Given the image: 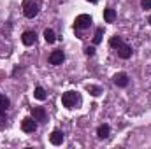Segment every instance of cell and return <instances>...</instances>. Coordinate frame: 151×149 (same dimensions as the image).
<instances>
[{"mask_svg":"<svg viewBox=\"0 0 151 149\" xmlns=\"http://www.w3.org/2000/svg\"><path fill=\"white\" fill-rule=\"evenodd\" d=\"M40 11V0H25L23 2V14L27 18H35Z\"/></svg>","mask_w":151,"mask_h":149,"instance_id":"obj_1","label":"cell"},{"mask_svg":"<svg viewBox=\"0 0 151 149\" xmlns=\"http://www.w3.org/2000/svg\"><path fill=\"white\" fill-rule=\"evenodd\" d=\"M77 102H79V95H77V91H67V93L62 95V104H63L67 109H72Z\"/></svg>","mask_w":151,"mask_h":149,"instance_id":"obj_2","label":"cell"},{"mask_svg":"<svg viewBox=\"0 0 151 149\" xmlns=\"http://www.w3.org/2000/svg\"><path fill=\"white\" fill-rule=\"evenodd\" d=\"M91 23H93V19H91L90 14H79L74 21V28H77V30H86V28H90Z\"/></svg>","mask_w":151,"mask_h":149,"instance_id":"obj_3","label":"cell"},{"mask_svg":"<svg viewBox=\"0 0 151 149\" xmlns=\"http://www.w3.org/2000/svg\"><path fill=\"white\" fill-rule=\"evenodd\" d=\"M21 130L27 132V133H34V132L37 130V121H35L34 117H25V119L21 121Z\"/></svg>","mask_w":151,"mask_h":149,"instance_id":"obj_4","label":"cell"},{"mask_svg":"<svg viewBox=\"0 0 151 149\" xmlns=\"http://www.w3.org/2000/svg\"><path fill=\"white\" fill-rule=\"evenodd\" d=\"M116 53H118V56H119V58H123V60H128V58L132 56V47H130L128 44L121 42V44L116 47Z\"/></svg>","mask_w":151,"mask_h":149,"instance_id":"obj_5","label":"cell"},{"mask_svg":"<svg viewBox=\"0 0 151 149\" xmlns=\"http://www.w3.org/2000/svg\"><path fill=\"white\" fill-rule=\"evenodd\" d=\"M63 60H65V54H63L62 49H55V51L49 54V63H51V65H62Z\"/></svg>","mask_w":151,"mask_h":149,"instance_id":"obj_6","label":"cell"},{"mask_svg":"<svg viewBox=\"0 0 151 149\" xmlns=\"http://www.w3.org/2000/svg\"><path fill=\"white\" fill-rule=\"evenodd\" d=\"M113 82L116 86H119V88H125V86H128V75L125 74V72H118L113 77Z\"/></svg>","mask_w":151,"mask_h":149,"instance_id":"obj_7","label":"cell"},{"mask_svg":"<svg viewBox=\"0 0 151 149\" xmlns=\"http://www.w3.org/2000/svg\"><path fill=\"white\" fill-rule=\"evenodd\" d=\"M32 117H34L35 121H39V123H44V121L47 119V114H46V111H44L42 107H34V109H32Z\"/></svg>","mask_w":151,"mask_h":149,"instance_id":"obj_8","label":"cell"},{"mask_svg":"<svg viewBox=\"0 0 151 149\" xmlns=\"http://www.w3.org/2000/svg\"><path fill=\"white\" fill-rule=\"evenodd\" d=\"M35 40H37V35H35V32H25L23 35H21V42L25 44V46H34L35 44Z\"/></svg>","mask_w":151,"mask_h":149,"instance_id":"obj_9","label":"cell"},{"mask_svg":"<svg viewBox=\"0 0 151 149\" xmlns=\"http://www.w3.org/2000/svg\"><path fill=\"white\" fill-rule=\"evenodd\" d=\"M49 142H51L53 146H60V144L63 142V133L58 132V130L51 132V135H49Z\"/></svg>","mask_w":151,"mask_h":149,"instance_id":"obj_10","label":"cell"},{"mask_svg":"<svg viewBox=\"0 0 151 149\" xmlns=\"http://www.w3.org/2000/svg\"><path fill=\"white\" fill-rule=\"evenodd\" d=\"M109 132H111L109 125H100L99 130H97V135H99V139H107L109 137Z\"/></svg>","mask_w":151,"mask_h":149,"instance_id":"obj_11","label":"cell"},{"mask_svg":"<svg viewBox=\"0 0 151 149\" xmlns=\"http://www.w3.org/2000/svg\"><path fill=\"white\" fill-rule=\"evenodd\" d=\"M104 19H106V23H113L114 19H116V12H114V9H111V7L104 9Z\"/></svg>","mask_w":151,"mask_h":149,"instance_id":"obj_12","label":"cell"},{"mask_svg":"<svg viewBox=\"0 0 151 149\" xmlns=\"http://www.w3.org/2000/svg\"><path fill=\"white\" fill-rule=\"evenodd\" d=\"M44 39H46L47 44H53V42L56 40V35H55V32H53L51 28H46V30H44Z\"/></svg>","mask_w":151,"mask_h":149,"instance_id":"obj_13","label":"cell"},{"mask_svg":"<svg viewBox=\"0 0 151 149\" xmlns=\"http://www.w3.org/2000/svg\"><path fill=\"white\" fill-rule=\"evenodd\" d=\"M34 97H35L37 100H46V97H47V95H46V90H44L42 86H37L35 91H34Z\"/></svg>","mask_w":151,"mask_h":149,"instance_id":"obj_14","label":"cell"},{"mask_svg":"<svg viewBox=\"0 0 151 149\" xmlns=\"http://www.w3.org/2000/svg\"><path fill=\"white\" fill-rule=\"evenodd\" d=\"M86 91H88L90 95H93V97H99V95L102 93V90H100L99 86H93V84H88V86H86Z\"/></svg>","mask_w":151,"mask_h":149,"instance_id":"obj_15","label":"cell"},{"mask_svg":"<svg viewBox=\"0 0 151 149\" xmlns=\"http://www.w3.org/2000/svg\"><path fill=\"white\" fill-rule=\"evenodd\" d=\"M9 105H11V102H9V98L5 97V95H0V111H7L9 109Z\"/></svg>","mask_w":151,"mask_h":149,"instance_id":"obj_16","label":"cell"},{"mask_svg":"<svg viewBox=\"0 0 151 149\" xmlns=\"http://www.w3.org/2000/svg\"><path fill=\"white\" fill-rule=\"evenodd\" d=\"M102 35H104V28H102V27H99V28H97V32H95V37H93V44H100Z\"/></svg>","mask_w":151,"mask_h":149,"instance_id":"obj_17","label":"cell"},{"mask_svg":"<svg viewBox=\"0 0 151 149\" xmlns=\"http://www.w3.org/2000/svg\"><path fill=\"white\" fill-rule=\"evenodd\" d=\"M121 42H123V40H121V37H118V35H114V37H111V40H109V46L116 49V47H118V46H119Z\"/></svg>","mask_w":151,"mask_h":149,"instance_id":"obj_18","label":"cell"},{"mask_svg":"<svg viewBox=\"0 0 151 149\" xmlns=\"http://www.w3.org/2000/svg\"><path fill=\"white\" fill-rule=\"evenodd\" d=\"M142 9H151V0H141Z\"/></svg>","mask_w":151,"mask_h":149,"instance_id":"obj_19","label":"cell"},{"mask_svg":"<svg viewBox=\"0 0 151 149\" xmlns=\"http://www.w3.org/2000/svg\"><path fill=\"white\" fill-rule=\"evenodd\" d=\"M86 54L88 56H93L95 54V47H86Z\"/></svg>","mask_w":151,"mask_h":149,"instance_id":"obj_20","label":"cell"},{"mask_svg":"<svg viewBox=\"0 0 151 149\" xmlns=\"http://www.w3.org/2000/svg\"><path fill=\"white\" fill-rule=\"evenodd\" d=\"M4 119H5V116H4V111H0V125L4 123Z\"/></svg>","mask_w":151,"mask_h":149,"instance_id":"obj_21","label":"cell"},{"mask_svg":"<svg viewBox=\"0 0 151 149\" xmlns=\"http://www.w3.org/2000/svg\"><path fill=\"white\" fill-rule=\"evenodd\" d=\"M88 2H91V4H95V2H97V0H88Z\"/></svg>","mask_w":151,"mask_h":149,"instance_id":"obj_22","label":"cell"},{"mask_svg":"<svg viewBox=\"0 0 151 149\" xmlns=\"http://www.w3.org/2000/svg\"><path fill=\"white\" fill-rule=\"evenodd\" d=\"M150 25H151V16H150Z\"/></svg>","mask_w":151,"mask_h":149,"instance_id":"obj_23","label":"cell"}]
</instances>
